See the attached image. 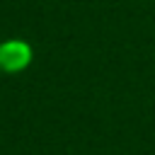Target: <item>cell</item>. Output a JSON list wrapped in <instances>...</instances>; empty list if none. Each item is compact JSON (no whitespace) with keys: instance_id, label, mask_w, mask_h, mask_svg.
Instances as JSON below:
<instances>
[{"instance_id":"6da1fadb","label":"cell","mask_w":155,"mask_h":155,"mask_svg":"<svg viewBox=\"0 0 155 155\" xmlns=\"http://www.w3.org/2000/svg\"><path fill=\"white\" fill-rule=\"evenodd\" d=\"M29 63H31V48H29V44H24L19 39L0 44V70H5V73H19Z\"/></svg>"}]
</instances>
